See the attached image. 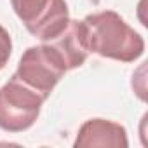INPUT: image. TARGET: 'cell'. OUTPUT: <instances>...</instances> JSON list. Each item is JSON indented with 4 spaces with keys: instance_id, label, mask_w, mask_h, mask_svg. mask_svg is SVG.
Instances as JSON below:
<instances>
[{
    "instance_id": "1",
    "label": "cell",
    "mask_w": 148,
    "mask_h": 148,
    "mask_svg": "<svg viewBox=\"0 0 148 148\" xmlns=\"http://www.w3.org/2000/svg\"><path fill=\"white\" fill-rule=\"evenodd\" d=\"M80 25L84 44L89 52L122 63H132L145 52L143 37L115 11L89 14L80 21Z\"/></svg>"
},
{
    "instance_id": "2",
    "label": "cell",
    "mask_w": 148,
    "mask_h": 148,
    "mask_svg": "<svg viewBox=\"0 0 148 148\" xmlns=\"http://www.w3.org/2000/svg\"><path fill=\"white\" fill-rule=\"evenodd\" d=\"M66 71L68 70L58 52L44 42L42 45L28 47L23 52L14 75L30 89L38 92L44 99H47Z\"/></svg>"
},
{
    "instance_id": "3",
    "label": "cell",
    "mask_w": 148,
    "mask_h": 148,
    "mask_svg": "<svg viewBox=\"0 0 148 148\" xmlns=\"http://www.w3.org/2000/svg\"><path fill=\"white\" fill-rule=\"evenodd\" d=\"M44 98L23 84L16 75L0 87V129L23 132L30 129L40 115Z\"/></svg>"
},
{
    "instance_id": "4",
    "label": "cell",
    "mask_w": 148,
    "mask_h": 148,
    "mask_svg": "<svg viewBox=\"0 0 148 148\" xmlns=\"http://www.w3.org/2000/svg\"><path fill=\"white\" fill-rule=\"evenodd\" d=\"M25 28L42 42L54 38L70 21L64 0H11Z\"/></svg>"
},
{
    "instance_id": "5",
    "label": "cell",
    "mask_w": 148,
    "mask_h": 148,
    "mask_svg": "<svg viewBox=\"0 0 148 148\" xmlns=\"http://www.w3.org/2000/svg\"><path fill=\"white\" fill-rule=\"evenodd\" d=\"M75 148H127V131L124 125L106 119L86 120L73 143Z\"/></svg>"
},
{
    "instance_id": "6",
    "label": "cell",
    "mask_w": 148,
    "mask_h": 148,
    "mask_svg": "<svg viewBox=\"0 0 148 148\" xmlns=\"http://www.w3.org/2000/svg\"><path fill=\"white\" fill-rule=\"evenodd\" d=\"M45 44H49L58 52V56L63 59L66 70L82 66L87 59V54H89V51L84 44L82 25L77 19H70L66 23V26L54 38L47 40Z\"/></svg>"
},
{
    "instance_id": "7",
    "label": "cell",
    "mask_w": 148,
    "mask_h": 148,
    "mask_svg": "<svg viewBox=\"0 0 148 148\" xmlns=\"http://www.w3.org/2000/svg\"><path fill=\"white\" fill-rule=\"evenodd\" d=\"M11 52H12V40H11V35H9V32H7L4 26H0V70H4L5 64L9 63Z\"/></svg>"
}]
</instances>
